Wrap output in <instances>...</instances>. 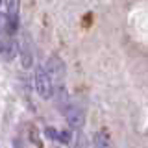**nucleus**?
<instances>
[{
    "mask_svg": "<svg viewBox=\"0 0 148 148\" xmlns=\"http://www.w3.org/2000/svg\"><path fill=\"white\" fill-rule=\"evenodd\" d=\"M6 6H8V17L15 28L18 21V0H6Z\"/></svg>",
    "mask_w": 148,
    "mask_h": 148,
    "instance_id": "20e7f679",
    "label": "nucleus"
},
{
    "mask_svg": "<svg viewBox=\"0 0 148 148\" xmlns=\"http://www.w3.org/2000/svg\"><path fill=\"white\" fill-rule=\"evenodd\" d=\"M65 117H67V122L72 130H80L85 122V113L76 106H69L67 111H65Z\"/></svg>",
    "mask_w": 148,
    "mask_h": 148,
    "instance_id": "f03ea898",
    "label": "nucleus"
},
{
    "mask_svg": "<svg viewBox=\"0 0 148 148\" xmlns=\"http://www.w3.org/2000/svg\"><path fill=\"white\" fill-rule=\"evenodd\" d=\"M13 32V24L9 21V17L6 13H0V34H11Z\"/></svg>",
    "mask_w": 148,
    "mask_h": 148,
    "instance_id": "423d86ee",
    "label": "nucleus"
},
{
    "mask_svg": "<svg viewBox=\"0 0 148 148\" xmlns=\"http://www.w3.org/2000/svg\"><path fill=\"white\" fill-rule=\"evenodd\" d=\"M35 91H37V95L41 96V98H45V100H48V98H52V95H54V80H52V76L48 74V71H46V67H43V65H39V67L35 69Z\"/></svg>",
    "mask_w": 148,
    "mask_h": 148,
    "instance_id": "f257e3e1",
    "label": "nucleus"
},
{
    "mask_svg": "<svg viewBox=\"0 0 148 148\" xmlns=\"http://www.w3.org/2000/svg\"><path fill=\"white\" fill-rule=\"evenodd\" d=\"M8 48H9L8 41H6V39H4V37H2V34H0V54H4V52H6Z\"/></svg>",
    "mask_w": 148,
    "mask_h": 148,
    "instance_id": "0eeeda50",
    "label": "nucleus"
},
{
    "mask_svg": "<svg viewBox=\"0 0 148 148\" xmlns=\"http://www.w3.org/2000/svg\"><path fill=\"white\" fill-rule=\"evenodd\" d=\"M92 143H95V148H111V141L109 137L106 135V133H95V139H92Z\"/></svg>",
    "mask_w": 148,
    "mask_h": 148,
    "instance_id": "39448f33",
    "label": "nucleus"
},
{
    "mask_svg": "<svg viewBox=\"0 0 148 148\" xmlns=\"http://www.w3.org/2000/svg\"><path fill=\"white\" fill-rule=\"evenodd\" d=\"M2 2H4V0H0V4H2Z\"/></svg>",
    "mask_w": 148,
    "mask_h": 148,
    "instance_id": "6e6552de",
    "label": "nucleus"
},
{
    "mask_svg": "<svg viewBox=\"0 0 148 148\" xmlns=\"http://www.w3.org/2000/svg\"><path fill=\"white\" fill-rule=\"evenodd\" d=\"M45 67H46V71H48V74L52 76V80L59 82V83L63 82V76H65V67H63V63H61V59H59V58L52 56V58L48 59V63H46Z\"/></svg>",
    "mask_w": 148,
    "mask_h": 148,
    "instance_id": "7ed1b4c3",
    "label": "nucleus"
}]
</instances>
